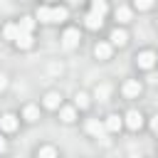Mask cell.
<instances>
[{
  "label": "cell",
  "mask_w": 158,
  "mask_h": 158,
  "mask_svg": "<svg viewBox=\"0 0 158 158\" xmlns=\"http://www.w3.org/2000/svg\"><path fill=\"white\" fill-rule=\"evenodd\" d=\"M62 44L67 47V49H74L77 44H79V30H74V27H69L64 35H62Z\"/></svg>",
  "instance_id": "6da1fadb"
},
{
  "label": "cell",
  "mask_w": 158,
  "mask_h": 158,
  "mask_svg": "<svg viewBox=\"0 0 158 158\" xmlns=\"http://www.w3.org/2000/svg\"><path fill=\"white\" fill-rule=\"evenodd\" d=\"M136 64H138L141 69H153V64H156V54H153V52H141V54L136 57Z\"/></svg>",
  "instance_id": "7a4b0ae2"
},
{
  "label": "cell",
  "mask_w": 158,
  "mask_h": 158,
  "mask_svg": "<svg viewBox=\"0 0 158 158\" xmlns=\"http://www.w3.org/2000/svg\"><path fill=\"white\" fill-rule=\"evenodd\" d=\"M126 126H128L131 131H138V128L143 126V116H141L138 111H128V114H126Z\"/></svg>",
  "instance_id": "3957f363"
},
{
  "label": "cell",
  "mask_w": 158,
  "mask_h": 158,
  "mask_svg": "<svg viewBox=\"0 0 158 158\" xmlns=\"http://www.w3.org/2000/svg\"><path fill=\"white\" fill-rule=\"evenodd\" d=\"M86 131H89V133H94L96 138H101V136H104V131H106V123H101L99 118H89V121H86Z\"/></svg>",
  "instance_id": "277c9868"
},
{
  "label": "cell",
  "mask_w": 158,
  "mask_h": 158,
  "mask_svg": "<svg viewBox=\"0 0 158 158\" xmlns=\"http://www.w3.org/2000/svg\"><path fill=\"white\" fill-rule=\"evenodd\" d=\"M0 128L7 131V133H12V131L17 128V116H15V114H5V116L0 118Z\"/></svg>",
  "instance_id": "5b68a950"
},
{
  "label": "cell",
  "mask_w": 158,
  "mask_h": 158,
  "mask_svg": "<svg viewBox=\"0 0 158 158\" xmlns=\"http://www.w3.org/2000/svg\"><path fill=\"white\" fill-rule=\"evenodd\" d=\"M84 20H86V27H89V30H99V27L104 25V15H99V12H94V10H91Z\"/></svg>",
  "instance_id": "8992f818"
},
{
  "label": "cell",
  "mask_w": 158,
  "mask_h": 158,
  "mask_svg": "<svg viewBox=\"0 0 158 158\" xmlns=\"http://www.w3.org/2000/svg\"><path fill=\"white\" fill-rule=\"evenodd\" d=\"M94 54H96V59H109L111 57V44L109 42H99L94 47Z\"/></svg>",
  "instance_id": "52a82bcc"
},
{
  "label": "cell",
  "mask_w": 158,
  "mask_h": 158,
  "mask_svg": "<svg viewBox=\"0 0 158 158\" xmlns=\"http://www.w3.org/2000/svg\"><path fill=\"white\" fill-rule=\"evenodd\" d=\"M123 94H126V96H138V94H141V84H138L136 79L126 81V84H123Z\"/></svg>",
  "instance_id": "ba28073f"
},
{
  "label": "cell",
  "mask_w": 158,
  "mask_h": 158,
  "mask_svg": "<svg viewBox=\"0 0 158 158\" xmlns=\"http://www.w3.org/2000/svg\"><path fill=\"white\" fill-rule=\"evenodd\" d=\"M111 42H114L116 47H123V44L128 42V35H126L123 30H114V32H111Z\"/></svg>",
  "instance_id": "9c48e42d"
},
{
  "label": "cell",
  "mask_w": 158,
  "mask_h": 158,
  "mask_svg": "<svg viewBox=\"0 0 158 158\" xmlns=\"http://www.w3.org/2000/svg\"><path fill=\"white\" fill-rule=\"evenodd\" d=\"M15 42H17V47H22V49H30V47H32V35H30V32H20Z\"/></svg>",
  "instance_id": "30bf717a"
},
{
  "label": "cell",
  "mask_w": 158,
  "mask_h": 158,
  "mask_svg": "<svg viewBox=\"0 0 158 158\" xmlns=\"http://www.w3.org/2000/svg\"><path fill=\"white\" fill-rule=\"evenodd\" d=\"M59 101H62V99H59V94H57V91L44 94V106H47V109H57V106H59Z\"/></svg>",
  "instance_id": "8fae6325"
},
{
  "label": "cell",
  "mask_w": 158,
  "mask_h": 158,
  "mask_svg": "<svg viewBox=\"0 0 158 158\" xmlns=\"http://www.w3.org/2000/svg\"><path fill=\"white\" fill-rule=\"evenodd\" d=\"M59 118H62V121H64V123H72V121H74V118H77V111H74V109H72V106H64V109H62V111H59Z\"/></svg>",
  "instance_id": "7c38bea8"
},
{
  "label": "cell",
  "mask_w": 158,
  "mask_h": 158,
  "mask_svg": "<svg viewBox=\"0 0 158 158\" xmlns=\"http://www.w3.org/2000/svg\"><path fill=\"white\" fill-rule=\"evenodd\" d=\"M2 35H5V40H17V35H20V25H5Z\"/></svg>",
  "instance_id": "4fadbf2b"
},
{
  "label": "cell",
  "mask_w": 158,
  "mask_h": 158,
  "mask_svg": "<svg viewBox=\"0 0 158 158\" xmlns=\"http://www.w3.org/2000/svg\"><path fill=\"white\" fill-rule=\"evenodd\" d=\"M109 91H111L109 84H99V86L94 89V96H96L99 101H106V99H109Z\"/></svg>",
  "instance_id": "5bb4252c"
},
{
  "label": "cell",
  "mask_w": 158,
  "mask_h": 158,
  "mask_svg": "<svg viewBox=\"0 0 158 158\" xmlns=\"http://www.w3.org/2000/svg\"><path fill=\"white\" fill-rule=\"evenodd\" d=\"M37 20H40V22H54L52 10H49V7H40V10H37Z\"/></svg>",
  "instance_id": "9a60e30c"
},
{
  "label": "cell",
  "mask_w": 158,
  "mask_h": 158,
  "mask_svg": "<svg viewBox=\"0 0 158 158\" xmlns=\"http://www.w3.org/2000/svg\"><path fill=\"white\" fill-rule=\"evenodd\" d=\"M121 128V118L116 116V114H111L109 118H106V131H118Z\"/></svg>",
  "instance_id": "2e32d148"
},
{
  "label": "cell",
  "mask_w": 158,
  "mask_h": 158,
  "mask_svg": "<svg viewBox=\"0 0 158 158\" xmlns=\"http://www.w3.org/2000/svg\"><path fill=\"white\" fill-rule=\"evenodd\" d=\"M25 118H27V121H37V118H40V109L32 106V104L25 106Z\"/></svg>",
  "instance_id": "e0dca14e"
},
{
  "label": "cell",
  "mask_w": 158,
  "mask_h": 158,
  "mask_svg": "<svg viewBox=\"0 0 158 158\" xmlns=\"http://www.w3.org/2000/svg\"><path fill=\"white\" fill-rule=\"evenodd\" d=\"M116 20H118V22H128V20H131V10H128V7H118V10H116Z\"/></svg>",
  "instance_id": "ac0fdd59"
},
{
  "label": "cell",
  "mask_w": 158,
  "mask_h": 158,
  "mask_svg": "<svg viewBox=\"0 0 158 158\" xmlns=\"http://www.w3.org/2000/svg\"><path fill=\"white\" fill-rule=\"evenodd\" d=\"M32 27H35V20L32 17H22L20 20V32H32Z\"/></svg>",
  "instance_id": "d6986e66"
},
{
  "label": "cell",
  "mask_w": 158,
  "mask_h": 158,
  "mask_svg": "<svg viewBox=\"0 0 158 158\" xmlns=\"http://www.w3.org/2000/svg\"><path fill=\"white\" fill-rule=\"evenodd\" d=\"M52 17H54V22L67 20V7H54V10H52Z\"/></svg>",
  "instance_id": "ffe728a7"
},
{
  "label": "cell",
  "mask_w": 158,
  "mask_h": 158,
  "mask_svg": "<svg viewBox=\"0 0 158 158\" xmlns=\"http://www.w3.org/2000/svg\"><path fill=\"white\" fill-rule=\"evenodd\" d=\"M77 106H79V109H86V106H89V96L79 91V94H77Z\"/></svg>",
  "instance_id": "44dd1931"
},
{
  "label": "cell",
  "mask_w": 158,
  "mask_h": 158,
  "mask_svg": "<svg viewBox=\"0 0 158 158\" xmlns=\"http://www.w3.org/2000/svg\"><path fill=\"white\" fill-rule=\"evenodd\" d=\"M133 5H136L138 10H151V7H153V0H133Z\"/></svg>",
  "instance_id": "7402d4cb"
},
{
  "label": "cell",
  "mask_w": 158,
  "mask_h": 158,
  "mask_svg": "<svg viewBox=\"0 0 158 158\" xmlns=\"http://www.w3.org/2000/svg\"><path fill=\"white\" fill-rule=\"evenodd\" d=\"M94 12L104 15V12H106V2H104V0H94Z\"/></svg>",
  "instance_id": "603a6c76"
},
{
  "label": "cell",
  "mask_w": 158,
  "mask_h": 158,
  "mask_svg": "<svg viewBox=\"0 0 158 158\" xmlns=\"http://www.w3.org/2000/svg\"><path fill=\"white\" fill-rule=\"evenodd\" d=\"M54 153H57V151H54L52 146H47V148H40V156H42V158H52Z\"/></svg>",
  "instance_id": "cb8c5ba5"
},
{
  "label": "cell",
  "mask_w": 158,
  "mask_h": 158,
  "mask_svg": "<svg viewBox=\"0 0 158 158\" xmlns=\"http://www.w3.org/2000/svg\"><path fill=\"white\" fill-rule=\"evenodd\" d=\"M5 86H7V77H5V74H0V91H2Z\"/></svg>",
  "instance_id": "d4e9b609"
},
{
  "label": "cell",
  "mask_w": 158,
  "mask_h": 158,
  "mask_svg": "<svg viewBox=\"0 0 158 158\" xmlns=\"http://www.w3.org/2000/svg\"><path fill=\"white\" fill-rule=\"evenodd\" d=\"M151 128H153V131H158V116H153V121H151Z\"/></svg>",
  "instance_id": "484cf974"
},
{
  "label": "cell",
  "mask_w": 158,
  "mask_h": 158,
  "mask_svg": "<svg viewBox=\"0 0 158 158\" xmlns=\"http://www.w3.org/2000/svg\"><path fill=\"white\" fill-rule=\"evenodd\" d=\"M148 81H153V84H156V81H158V74H156V72H151V77H148Z\"/></svg>",
  "instance_id": "4316f807"
},
{
  "label": "cell",
  "mask_w": 158,
  "mask_h": 158,
  "mask_svg": "<svg viewBox=\"0 0 158 158\" xmlns=\"http://www.w3.org/2000/svg\"><path fill=\"white\" fill-rule=\"evenodd\" d=\"M0 151H5V141L2 138H0Z\"/></svg>",
  "instance_id": "83f0119b"
},
{
  "label": "cell",
  "mask_w": 158,
  "mask_h": 158,
  "mask_svg": "<svg viewBox=\"0 0 158 158\" xmlns=\"http://www.w3.org/2000/svg\"><path fill=\"white\" fill-rule=\"evenodd\" d=\"M156 133H158V131H156Z\"/></svg>",
  "instance_id": "f1b7e54d"
},
{
  "label": "cell",
  "mask_w": 158,
  "mask_h": 158,
  "mask_svg": "<svg viewBox=\"0 0 158 158\" xmlns=\"http://www.w3.org/2000/svg\"><path fill=\"white\" fill-rule=\"evenodd\" d=\"M91 2H94V0H91Z\"/></svg>",
  "instance_id": "f546056e"
}]
</instances>
